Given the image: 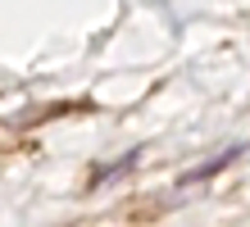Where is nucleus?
I'll return each instance as SVG.
<instances>
[{
	"label": "nucleus",
	"mask_w": 250,
	"mask_h": 227,
	"mask_svg": "<svg viewBox=\"0 0 250 227\" xmlns=\"http://www.w3.org/2000/svg\"><path fill=\"white\" fill-rule=\"evenodd\" d=\"M241 150H246L241 141H232V145L223 150V155H214L209 164H200V168H196V173H187V182H196V177H209V173H218V168H223V164H232V159H237V155H241Z\"/></svg>",
	"instance_id": "nucleus-1"
}]
</instances>
